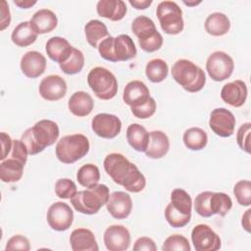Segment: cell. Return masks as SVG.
Instances as JSON below:
<instances>
[{
  "instance_id": "ee69618b",
  "label": "cell",
  "mask_w": 251,
  "mask_h": 251,
  "mask_svg": "<svg viewBox=\"0 0 251 251\" xmlns=\"http://www.w3.org/2000/svg\"><path fill=\"white\" fill-rule=\"evenodd\" d=\"M156 108H157V105H156L155 99L153 97H151L146 104H144L138 108L131 109V113L133 114L134 117L141 119V120H145V119L152 117L155 114Z\"/></svg>"
},
{
  "instance_id": "d6a6232c",
  "label": "cell",
  "mask_w": 251,
  "mask_h": 251,
  "mask_svg": "<svg viewBox=\"0 0 251 251\" xmlns=\"http://www.w3.org/2000/svg\"><path fill=\"white\" fill-rule=\"evenodd\" d=\"M169 74V66L163 59L156 58L150 60L145 67V75L147 78L154 83L165 80Z\"/></svg>"
},
{
  "instance_id": "816d5d0a",
  "label": "cell",
  "mask_w": 251,
  "mask_h": 251,
  "mask_svg": "<svg viewBox=\"0 0 251 251\" xmlns=\"http://www.w3.org/2000/svg\"><path fill=\"white\" fill-rule=\"evenodd\" d=\"M128 2L136 10H145L153 3L152 0H129Z\"/></svg>"
},
{
  "instance_id": "9a60e30c",
  "label": "cell",
  "mask_w": 251,
  "mask_h": 251,
  "mask_svg": "<svg viewBox=\"0 0 251 251\" xmlns=\"http://www.w3.org/2000/svg\"><path fill=\"white\" fill-rule=\"evenodd\" d=\"M104 244L110 251H125L130 245V233L128 229L121 225H113L104 232Z\"/></svg>"
},
{
  "instance_id": "e0dca14e",
  "label": "cell",
  "mask_w": 251,
  "mask_h": 251,
  "mask_svg": "<svg viewBox=\"0 0 251 251\" xmlns=\"http://www.w3.org/2000/svg\"><path fill=\"white\" fill-rule=\"evenodd\" d=\"M150 98L149 88L141 80H131L124 89L123 100L130 109L138 108L146 104Z\"/></svg>"
},
{
  "instance_id": "d4e9b609",
  "label": "cell",
  "mask_w": 251,
  "mask_h": 251,
  "mask_svg": "<svg viewBox=\"0 0 251 251\" xmlns=\"http://www.w3.org/2000/svg\"><path fill=\"white\" fill-rule=\"evenodd\" d=\"M68 107L73 115L76 117H86L92 112L94 101L90 94L79 90L72 94L68 102Z\"/></svg>"
},
{
  "instance_id": "7bdbcfd3",
  "label": "cell",
  "mask_w": 251,
  "mask_h": 251,
  "mask_svg": "<svg viewBox=\"0 0 251 251\" xmlns=\"http://www.w3.org/2000/svg\"><path fill=\"white\" fill-rule=\"evenodd\" d=\"M250 133H251V124L244 123L239 126L236 133V141L241 150L246 153H250Z\"/></svg>"
},
{
  "instance_id": "db71d44e",
  "label": "cell",
  "mask_w": 251,
  "mask_h": 251,
  "mask_svg": "<svg viewBox=\"0 0 251 251\" xmlns=\"http://www.w3.org/2000/svg\"><path fill=\"white\" fill-rule=\"evenodd\" d=\"M37 3V1H30V0H15L14 4L17 5L18 7L22 8V9H28L30 7H32L33 5H35Z\"/></svg>"
},
{
  "instance_id": "60d3db41",
  "label": "cell",
  "mask_w": 251,
  "mask_h": 251,
  "mask_svg": "<svg viewBox=\"0 0 251 251\" xmlns=\"http://www.w3.org/2000/svg\"><path fill=\"white\" fill-rule=\"evenodd\" d=\"M213 194V191H203L200 192L194 200V209L196 213L204 218H209L212 215L210 210V198Z\"/></svg>"
},
{
  "instance_id": "74e56055",
  "label": "cell",
  "mask_w": 251,
  "mask_h": 251,
  "mask_svg": "<svg viewBox=\"0 0 251 251\" xmlns=\"http://www.w3.org/2000/svg\"><path fill=\"white\" fill-rule=\"evenodd\" d=\"M233 194L241 206L248 207L251 204V182L247 179L237 181L233 186Z\"/></svg>"
},
{
  "instance_id": "4dcf8cb0",
  "label": "cell",
  "mask_w": 251,
  "mask_h": 251,
  "mask_svg": "<svg viewBox=\"0 0 251 251\" xmlns=\"http://www.w3.org/2000/svg\"><path fill=\"white\" fill-rule=\"evenodd\" d=\"M84 33L86 41L93 48H97L102 40L110 36L106 25L99 20H90L84 25Z\"/></svg>"
},
{
  "instance_id": "52a82bcc",
  "label": "cell",
  "mask_w": 251,
  "mask_h": 251,
  "mask_svg": "<svg viewBox=\"0 0 251 251\" xmlns=\"http://www.w3.org/2000/svg\"><path fill=\"white\" fill-rule=\"evenodd\" d=\"M87 83L99 99L110 100L117 95L118 80L115 75L106 68L91 69L87 75Z\"/></svg>"
},
{
  "instance_id": "11a10c76",
  "label": "cell",
  "mask_w": 251,
  "mask_h": 251,
  "mask_svg": "<svg viewBox=\"0 0 251 251\" xmlns=\"http://www.w3.org/2000/svg\"><path fill=\"white\" fill-rule=\"evenodd\" d=\"M183 3L185 4V5H187V6H196V5H198V4H200L201 3V1H193V2H187V1H183Z\"/></svg>"
},
{
  "instance_id": "f1b7e54d",
  "label": "cell",
  "mask_w": 251,
  "mask_h": 251,
  "mask_svg": "<svg viewBox=\"0 0 251 251\" xmlns=\"http://www.w3.org/2000/svg\"><path fill=\"white\" fill-rule=\"evenodd\" d=\"M230 21L221 12L210 14L205 20V30L212 36H223L229 31Z\"/></svg>"
},
{
  "instance_id": "b9f144b4",
  "label": "cell",
  "mask_w": 251,
  "mask_h": 251,
  "mask_svg": "<svg viewBox=\"0 0 251 251\" xmlns=\"http://www.w3.org/2000/svg\"><path fill=\"white\" fill-rule=\"evenodd\" d=\"M165 218L171 226L183 227L190 222L191 216H185V215L178 213L169 203L165 209Z\"/></svg>"
},
{
  "instance_id": "ba28073f",
  "label": "cell",
  "mask_w": 251,
  "mask_h": 251,
  "mask_svg": "<svg viewBox=\"0 0 251 251\" xmlns=\"http://www.w3.org/2000/svg\"><path fill=\"white\" fill-rule=\"evenodd\" d=\"M156 15L161 28L165 33L176 35L180 33L184 27L182 10L174 1H162L158 4Z\"/></svg>"
},
{
  "instance_id": "ab89813d",
  "label": "cell",
  "mask_w": 251,
  "mask_h": 251,
  "mask_svg": "<svg viewBox=\"0 0 251 251\" xmlns=\"http://www.w3.org/2000/svg\"><path fill=\"white\" fill-rule=\"evenodd\" d=\"M76 192V185L70 178H60L55 183V193L61 199H71Z\"/></svg>"
},
{
  "instance_id": "8992f818",
  "label": "cell",
  "mask_w": 251,
  "mask_h": 251,
  "mask_svg": "<svg viewBox=\"0 0 251 251\" xmlns=\"http://www.w3.org/2000/svg\"><path fill=\"white\" fill-rule=\"evenodd\" d=\"M131 30L137 37L139 46L143 51L152 53L162 47L163 36L150 18L146 16L136 17L131 24Z\"/></svg>"
},
{
  "instance_id": "e575fe53",
  "label": "cell",
  "mask_w": 251,
  "mask_h": 251,
  "mask_svg": "<svg viewBox=\"0 0 251 251\" xmlns=\"http://www.w3.org/2000/svg\"><path fill=\"white\" fill-rule=\"evenodd\" d=\"M78 183L86 188L96 185L100 179V171L94 164H85L81 166L76 173Z\"/></svg>"
},
{
  "instance_id": "c3c4849f",
  "label": "cell",
  "mask_w": 251,
  "mask_h": 251,
  "mask_svg": "<svg viewBox=\"0 0 251 251\" xmlns=\"http://www.w3.org/2000/svg\"><path fill=\"white\" fill-rule=\"evenodd\" d=\"M133 250L134 251H142V250L156 251L157 246L152 238L147 237V236H141V237L137 238L136 241L134 242Z\"/></svg>"
},
{
  "instance_id": "836d02e7",
  "label": "cell",
  "mask_w": 251,
  "mask_h": 251,
  "mask_svg": "<svg viewBox=\"0 0 251 251\" xmlns=\"http://www.w3.org/2000/svg\"><path fill=\"white\" fill-rule=\"evenodd\" d=\"M170 204L178 213L185 216H191L192 199L184 189L182 188L174 189L171 193Z\"/></svg>"
},
{
  "instance_id": "7402d4cb",
  "label": "cell",
  "mask_w": 251,
  "mask_h": 251,
  "mask_svg": "<svg viewBox=\"0 0 251 251\" xmlns=\"http://www.w3.org/2000/svg\"><path fill=\"white\" fill-rule=\"evenodd\" d=\"M70 244L73 251H98L99 247L94 233L84 227H78L72 231Z\"/></svg>"
},
{
  "instance_id": "4fadbf2b",
  "label": "cell",
  "mask_w": 251,
  "mask_h": 251,
  "mask_svg": "<svg viewBox=\"0 0 251 251\" xmlns=\"http://www.w3.org/2000/svg\"><path fill=\"white\" fill-rule=\"evenodd\" d=\"M30 129L35 143L42 151L46 147L53 145L60 134L58 125L51 120H40Z\"/></svg>"
},
{
  "instance_id": "ffe728a7",
  "label": "cell",
  "mask_w": 251,
  "mask_h": 251,
  "mask_svg": "<svg viewBox=\"0 0 251 251\" xmlns=\"http://www.w3.org/2000/svg\"><path fill=\"white\" fill-rule=\"evenodd\" d=\"M22 73L28 78H36L44 74L46 58L38 51H28L21 59Z\"/></svg>"
},
{
  "instance_id": "681fc988",
  "label": "cell",
  "mask_w": 251,
  "mask_h": 251,
  "mask_svg": "<svg viewBox=\"0 0 251 251\" xmlns=\"http://www.w3.org/2000/svg\"><path fill=\"white\" fill-rule=\"evenodd\" d=\"M0 139H1V157L0 160L3 161L6 159V157L9 155V153L12 150L13 146V140L10 137V135L4 131L0 133Z\"/></svg>"
},
{
  "instance_id": "9c48e42d",
  "label": "cell",
  "mask_w": 251,
  "mask_h": 251,
  "mask_svg": "<svg viewBox=\"0 0 251 251\" xmlns=\"http://www.w3.org/2000/svg\"><path fill=\"white\" fill-rule=\"evenodd\" d=\"M234 70L232 58L224 51H215L207 59L206 71L215 81H223L228 78Z\"/></svg>"
},
{
  "instance_id": "277c9868",
  "label": "cell",
  "mask_w": 251,
  "mask_h": 251,
  "mask_svg": "<svg viewBox=\"0 0 251 251\" xmlns=\"http://www.w3.org/2000/svg\"><path fill=\"white\" fill-rule=\"evenodd\" d=\"M172 76L184 90L191 93L202 90L206 83L204 71L187 59H179L173 65Z\"/></svg>"
},
{
  "instance_id": "7c38bea8",
  "label": "cell",
  "mask_w": 251,
  "mask_h": 251,
  "mask_svg": "<svg viewBox=\"0 0 251 251\" xmlns=\"http://www.w3.org/2000/svg\"><path fill=\"white\" fill-rule=\"evenodd\" d=\"M236 120L234 115L226 108L212 110L209 119L211 130L221 137H229L234 132Z\"/></svg>"
},
{
  "instance_id": "5b68a950",
  "label": "cell",
  "mask_w": 251,
  "mask_h": 251,
  "mask_svg": "<svg viewBox=\"0 0 251 251\" xmlns=\"http://www.w3.org/2000/svg\"><path fill=\"white\" fill-rule=\"evenodd\" d=\"M89 140L81 133L63 136L56 144L55 153L64 164H73L83 158L89 151Z\"/></svg>"
},
{
  "instance_id": "f907efd6",
  "label": "cell",
  "mask_w": 251,
  "mask_h": 251,
  "mask_svg": "<svg viewBox=\"0 0 251 251\" xmlns=\"http://www.w3.org/2000/svg\"><path fill=\"white\" fill-rule=\"evenodd\" d=\"M1 23H0V29L4 30L6 27H8L10 25L11 23V14H10V9L9 6L7 4V2L5 0H3L1 2Z\"/></svg>"
},
{
  "instance_id": "ac0fdd59",
  "label": "cell",
  "mask_w": 251,
  "mask_h": 251,
  "mask_svg": "<svg viewBox=\"0 0 251 251\" xmlns=\"http://www.w3.org/2000/svg\"><path fill=\"white\" fill-rule=\"evenodd\" d=\"M110 215L117 220L126 219L132 210V200L125 191H114L110 194L106 204Z\"/></svg>"
},
{
  "instance_id": "44dd1931",
  "label": "cell",
  "mask_w": 251,
  "mask_h": 251,
  "mask_svg": "<svg viewBox=\"0 0 251 251\" xmlns=\"http://www.w3.org/2000/svg\"><path fill=\"white\" fill-rule=\"evenodd\" d=\"M73 46L70 42L61 36H53L49 38L45 45V50L48 57L56 62L62 64L69 60L73 52Z\"/></svg>"
},
{
  "instance_id": "7a4b0ae2",
  "label": "cell",
  "mask_w": 251,
  "mask_h": 251,
  "mask_svg": "<svg viewBox=\"0 0 251 251\" xmlns=\"http://www.w3.org/2000/svg\"><path fill=\"white\" fill-rule=\"evenodd\" d=\"M110 196L109 188L106 184L97 183L96 185L77 191L70 200L73 207L84 215H94L107 204Z\"/></svg>"
},
{
  "instance_id": "f5cc1de1",
  "label": "cell",
  "mask_w": 251,
  "mask_h": 251,
  "mask_svg": "<svg viewBox=\"0 0 251 251\" xmlns=\"http://www.w3.org/2000/svg\"><path fill=\"white\" fill-rule=\"evenodd\" d=\"M250 219H251V209H247L245 213L242 216L241 219V225L245 231L250 232L251 230V225H250Z\"/></svg>"
},
{
  "instance_id": "3957f363",
  "label": "cell",
  "mask_w": 251,
  "mask_h": 251,
  "mask_svg": "<svg viewBox=\"0 0 251 251\" xmlns=\"http://www.w3.org/2000/svg\"><path fill=\"white\" fill-rule=\"evenodd\" d=\"M100 56L110 62H125L135 57L137 50L133 39L127 34L108 36L98 45Z\"/></svg>"
},
{
  "instance_id": "f35d334b",
  "label": "cell",
  "mask_w": 251,
  "mask_h": 251,
  "mask_svg": "<svg viewBox=\"0 0 251 251\" xmlns=\"http://www.w3.org/2000/svg\"><path fill=\"white\" fill-rule=\"evenodd\" d=\"M163 251H190L191 247L188 239L181 234H173L166 238L162 245Z\"/></svg>"
},
{
  "instance_id": "8fae6325",
  "label": "cell",
  "mask_w": 251,
  "mask_h": 251,
  "mask_svg": "<svg viewBox=\"0 0 251 251\" xmlns=\"http://www.w3.org/2000/svg\"><path fill=\"white\" fill-rule=\"evenodd\" d=\"M46 220L52 229L56 231H65L73 225L74 212L67 203L58 201L48 208Z\"/></svg>"
},
{
  "instance_id": "f546056e",
  "label": "cell",
  "mask_w": 251,
  "mask_h": 251,
  "mask_svg": "<svg viewBox=\"0 0 251 251\" xmlns=\"http://www.w3.org/2000/svg\"><path fill=\"white\" fill-rule=\"evenodd\" d=\"M25 164L15 158L3 160L0 164V178L3 182H17L24 174Z\"/></svg>"
},
{
  "instance_id": "603a6c76",
  "label": "cell",
  "mask_w": 251,
  "mask_h": 251,
  "mask_svg": "<svg viewBox=\"0 0 251 251\" xmlns=\"http://www.w3.org/2000/svg\"><path fill=\"white\" fill-rule=\"evenodd\" d=\"M96 11L100 17L118 22L125 18L127 8L123 0H100L97 2Z\"/></svg>"
},
{
  "instance_id": "5bb4252c",
  "label": "cell",
  "mask_w": 251,
  "mask_h": 251,
  "mask_svg": "<svg viewBox=\"0 0 251 251\" xmlns=\"http://www.w3.org/2000/svg\"><path fill=\"white\" fill-rule=\"evenodd\" d=\"M91 128L94 133L102 138H115L122 129V122L116 115L100 113L91 121Z\"/></svg>"
},
{
  "instance_id": "484cf974",
  "label": "cell",
  "mask_w": 251,
  "mask_h": 251,
  "mask_svg": "<svg viewBox=\"0 0 251 251\" xmlns=\"http://www.w3.org/2000/svg\"><path fill=\"white\" fill-rule=\"evenodd\" d=\"M29 22L38 34L49 33L55 29L58 25L56 14L49 9H40L36 11Z\"/></svg>"
},
{
  "instance_id": "4316f807",
  "label": "cell",
  "mask_w": 251,
  "mask_h": 251,
  "mask_svg": "<svg viewBox=\"0 0 251 251\" xmlns=\"http://www.w3.org/2000/svg\"><path fill=\"white\" fill-rule=\"evenodd\" d=\"M128 144L137 152H145L149 143V132L139 124H131L126 128Z\"/></svg>"
},
{
  "instance_id": "83f0119b",
  "label": "cell",
  "mask_w": 251,
  "mask_h": 251,
  "mask_svg": "<svg viewBox=\"0 0 251 251\" xmlns=\"http://www.w3.org/2000/svg\"><path fill=\"white\" fill-rule=\"evenodd\" d=\"M38 33L32 27L30 22L25 21L20 23L12 31L11 39L19 47H27L35 42Z\"/></svg>"
},
{
  "instance_id": "7dc6e473",
  "label": "cell",
  "mask_w": 251,
  "mask_h": 251,
  "mask_svg": "<svg viewBox=\"0 0 251 251\" xmlns=\"http://www.w3.org/2000/svg\"><path fill=\"white\" fill-rule=\"evenodd\" d=\"M21 140L24 142V144L25 145L26 149H27V152H28V155H36L40 152H42V150L38 147V145L35 143L33 137H32V134H31V129L30 127L27 128L23 134H22V137H21Z\"/></svg>"
},
{
  "instance_id": "30bf717a",
  "label": "cell",
  "mask_w": 251,
  "mask_h": 251,
  "mask_svg": "<svg viewBox=\"0 0 251 251\" xmlns=\"http://www.w3.org/2000/svg\"><path fill=\"white\" fill-rule=\"evenodd\" d=\"M191 241L196 251H217L222 246L220 236L205 224H199L193 227Z\"/></svg>"
},
{
  "instance_id": "f6af8a7d",
  "label": "cell",
  "mask_w": 251,
  "mask_h": 251,
  "mask_svg": "<svg viewBox=\"0 0 251 251\" xmlns=\"http://www.w3.org/2000/svg\"><path fill=\"white\" fill-rule=\"evenodd\" d=\"M6 250H23V251H28L30 249L29 240L21 234H16L12 236L6 244L5 247Z\"/></svg>"
},
{
  "instance_id": "d6986e66",
  "label": "cell",
  "mask_w": 251,
  "mask_h": 251,
  "mask_svg": "<svg viewBox=\"0 0 251 251\" xmlns=\"http://www.w3.org/2000/svg\"><path fill=\"white\" fill-rule=\"evenodd\" d=\"M247 94V85L241 79L226 83L221 90V98L223 101L235 108H239L245 103Z\"/></svg>"
},
{
  "instance_id": "6da1fadb",
  "label": "cell",
  "mask_w": 251,
  "mask_h": 251,
  "mask_svg": "<svg viewBox=\"0 0 251 251\" xmlns=\"http://www.w3.org/2000/svg\"><path fill=\"white\" fill-rule=\"evenodd\" d=\"M104 170L113 181L126 190L138 193L146 186V178L139 169L121 153L108 154L103 162Z\"/></svg>"
},
{
  "instance_id": "8d00e7d4",
  "label": "cell",
  "mask_w": 251,
  "mask_h": 251,
  "mask_svg": "<svg viewBox=\"0 0 251 251\" xmlns=\"http://www.w3.org/2000/svg\"><path fill=\"white\" fill-rule=\"evenodd\" d=\"M83 66H84L83 53L80 50L74 47L71 57L65 63L60 64V69L66 75H75L82 70Z\"/></svg>"
},
{
  "instance_id": "2e32d148",
  "label": "cell",
  "mask_w": 251,
  "mask_h": 251,
  "mask_svg": "<svg viewBox=\"0 0 251 251\" xmlns=\"http://www.w3.org/2000/svg\"><path fill=\"white\" fill-rule=\"evenodd\" d=\"M67 82L58 75H50L39 83V94L47 101H58L67 93Z\"/></svg>"
},
{
  "instance_id": "cb8c5ba5",
  "label": "cell",
  "mask_w": 251,
  "mask_h": 251,
  "mask_svg": "<svg viewBox=\"0 0 251 251\" xmlns=\"http://www.w3.org/2000/svg\"><path fill=\"white\" fill-rule=\"evenodd\" d=\"M170 149V140L168 135L162 130H153L149 132V143L145 155L150 159L163 158Z\"/></svg>"
},
{
  "instance_id": "1f68e13d",
  "label": "cell",
  "mask_w": 251,
  "mask_h": 251,
  "mask_svg": "<svg viewBox=\"0 0 251 251\" xmlns=\"http://www.w3.org/2000/svg\"><path fill=\"white\" fill-rule=\"evenodd\" d=\"M182 140L186 148L192 151H199L206 147L208 143L207 132L197 126L187 128L182 135Z\"/></svg>"
},
{
  "instance_id": "bcb514c9",
  "label": "cell",
  "mask_w": 251,
  "mask_h": 251,
  "mask_svg": "<svg viewBox=\"0 0 251 251\" xmlns=\"http://www.w3.org/2000/svg\"><path fill=\"white\" fill-rule=\"evenodd\" d=\"M27 155H28V152L24 142L21 139H14L12 150H11V157L21 161L25 165L27 161Z\"/></svg>"
},
{
  "instance_id": "d590c367",
  "label": "cell",
  "mask_w": 251,
  "mask_h": 251,
  "mask_svg": "<svg viewBox=\"0 0 251 251\" xmlns=\"http://www.w3.org/2000/svg\"><path fill=\"white\" fill-rule=\"evenodd\" d=\"M232 207L231 198L224 192H213L210 198V210L212 215L225 217Z\"/></svg>"
}]
</instances>
